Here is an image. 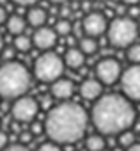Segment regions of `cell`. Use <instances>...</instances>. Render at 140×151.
<instances>
[{"label":"cell","instance_id":"cell-1","mask_svg":"<svg viewBox=\"0 0 140 151\" xmlns=\"http://www.w3.org/2000/svg\"><path fill=\"white\" fill-rule=\"evenodd\" d=\"M89 124L87 110L75 101H60L51 107L44 119V132L55 144H73L78 142Z\"/></svg>","mask_w":140,"mask_h":151},{"label":"cell","instance_id":"cell-2","mask_svg":"<svg viewBox=\"0 0 140 151\" xmlns=\"http://www.w3.org/2000/svg\"><path fill=\"white\" fill-rule=\"evenodd\" d=\"M91 121L103 137H114L131 130L136 110L124 94H105L92 105Z\"/></svg>","mask_w":140,"mask_h":151},{"label":"cell","instance_id":"cell-3","mask_svg":"<svg viewBox=\"0 0 140 151\" xmlns=\"http://www.w3.org/2000/svg\"><path fill=\"white\" fill-rule=\"evenodd\" d=\"M32 87V75L20 60H6L0 64V98L18 100Z\"/></svg>","mask_w":140,"mask_h":151},{"label":"cell","instance_id":"cell-4","mask_svg":"<svg viewBox=\"0 0 140 151\" xmlns=\"http://www.w3.org/2000/svg\"><path fill=\"white\" fill-rule=\"evenodd\" d=\"M138 37V23L129 16H115L106 29V39L115 48H129Z\"/></svg>","mask_w":140,"mask_h":151},{"label":"cell","instance_id":"cell-5","mask_svg":"<svg viewBox=\"0 0 140 151\" xmlns=\"http://www.w3.org/2000/svg\"><path fill=\"white\" fill-rule=\"evenodd\" d=\"M64 59L55 52H44L34 62V77L43 84H53L64 75Z\"/></svg>","mask_w":140,"mask_h":151},{"label":"cell","instance_id":"cell-6","mask_svg":"<svg viewBox=\"0 0 140 151\" xmlns=\"http://www.w3.org/2000/svg\"><path fill=\"white\" fill-rule=\"evenodd\" d=\"M94 75L96 78L103 84V86H112L115 82L121 80L122 77V68L121 62L115 57H103L96 62L94 66Z\"/></svg>","mask_w":140,"mask_h":151},{"label":"cell","instance_id":"cell-7","mask_svg":"<svg viewBox=\"0 0 140 151\" xmlns=\"http://www.w3.org/2000/svg\"><path fill=\"white\" fill-rule=\"evenodd\" d=\"M119 82L122 94L129 101H140V64H131L126 68Z\"/></svg>","mask_w":140,"mask_h":151},{"label":"cell","instance_id":"cell-8","mask_svg":"<svg viewBox=\"0 0 140 151\" xmlns=\"http://www.w3.org/2000/svg\"><path fill=\"white\" fill-rule=\"evenodd\" d=\"M37 112H39L37 100L32 96H27V94L14 100V103L11 107V116L16 123H32L36 119Z\"/></svg>","mask_w":140,"mask_h":151},{"label":"cell","instance_id":"cell-9","mask_svg":"<svg viewBox=\"0 0 140 151\" xmlns=\"http://www.w3.org/2000/svg\"><path fill=\"white\" fill-rule=\"evenodd\" d=\"M108 20L103 13L99 11H91L84 16L82 20V30L87 37H99L103 34H106V29H108Z\"/></svg>","mask_w":140,"mask_h":151},{"label":"cell","instance_id":"cell-10","mask_svg":"<svg viewBox=\"0 0 140 151\" xmlns=\"http://www.w3.org/2000/svg\"><path fill=\"white\" fill-rule=\"evenodd\" d=\"M32 43L39 50L50 52L55 46V43H57V32L51 27H46V25L44 27H39V29H36V32L32 36Z\"/></svg>","mask_w":140,"mask_h":151},{"label":"cell","instance_id":"cell-11","mask_svg":"<svg viewBox=\"0 0 140 151\" xmlns=\"http://www.w3.org/2000/svg\"><path fill=\"white\" fill-rule=\"evenodd\" d=\"M73 91H75V84L67 78H59L50 87L51 98H55L59 101H69V98L73 96Z\"/></svg>","mask_w":140,"mask_h":151},{"label":"cell","instance_id":"cell-12","mask_svg":"<svg viewBox=\"0 0 140 151\" xmlns=\"http://www.w3.org/2000/svg\"><path fill=\"white\" fill-rule=\"evenodd\" d=\"M80 91V96L84 100H89V101H96L101 98V93H103V84L98 80V78H87L80 84L78 87Z\"/></svg>","mask_w":140,"mask_h":151},{"label":"cell","instance_id":"cell-13","mask_svg":"<svg viewBox=\"0 0 140 151\" xmlns=\"http://www.w3.org/2000/svg\"><path fill=\"white\" fill-rule=\"evenodd\" d=\"M84 62H85V55L82 53V50L78 46L76 48L71 46L66 52V55H64V64L67 68H71V69H80L84 66Z\"/></svg>","mask_w":140,"mask_h":151},{"label":"cell","instance_id":"cell-14","mask_svg":"<svg viewBox=\"0 0 140 151\" xmlns=\"http://www.w3.org/2000/svg\"><path fill=\"white\" fill-rule=\"evenodd\" d=\"M25 20H27L29 25L39 29V27H44V23H46V20H48V13H46L43 7H36V6H34V7H30V9L27 11Z\"/></svg>","mask_w":140,"mask_h":151},{"label":"cell","instance_id":"cell-15","mask_svg":"<svg viewBox=\"0 0 140 151\" xmlns=\"http://www.w3.org/2000/svg\"><path fill=\"white\" fill-rule=\"evenodd\" d=\"M6 27H7V32H11L14 37L16 36H20V34H23L25 32V29H27V20L21 16V14H11L9 18H7V22H6Z\"/></svg>","mask_w":140,"mask_h":151},{"label":"cell","instance_id":"cell-16","mask_svg":"<svg viewBox=\"0 0 140 151\" xmlns=\"http://www.w3.org/2000/svg\"><path fill=\"white\" fill-rule=\"evenodd\" d=\"M106 139L101 133H92L85 139V149L87 151H105Z\"/></svg>","mask_w":140,"mask_h":151},{"label":"cell","instance_id":"cell-17","mask_svg":"<svg viewBox=\"0 0 140 151\" xmlns=\"http://www.w3.org/2000/svg\"><path fill=\"white\" fill-rule=\"evenodd\" d=\"M78 48L82 50L84 55H94L98 52V41L94 37H87V36H82L80 41H78Z\"/></svg>","mask_w":140,"mask_h":151},{"label":"cell","instance_id":"cell-18","mask_svg":"<svg viewBox=\"0 0 140 151\" xmlns=\"http://www.w3.org/2000/svg\"><path fill=\"white\" fill-rule=\"evenodd\" d=\"M32 46H34L32 39H30L29 36H25V34L16 36V37H14V41H13V48H14L16 52H21V53L30 52V48H32Z\"/></svg>","mask_w":140,"mask_h":151},{"label":"cell","instance_id":"cell-19","mask_svg":"<svg viewBox=\"0 0 140 151\" xmlns=\"http://www.w3.org/2000/svg\"><path fill=\"white\" fill-rule=\"evenodd\" d=\"M71 29H73L71 22L66 20V18L57 20L55 22V27H53V30L57 32V36H69V34H71Z\"/></svg>","mask_w":140,"mask_h":151},{"label":"cell","instance_id":"cell-20","mask_svg":"<svg viewBox=\"0 0 140 151\" xmlns=\"http://www.w3.org/2000/svg\"><path fill=\"white\" fill-rule=\"evenodd\" d=\"M133 144H135V132L133 130H126V132H122L119 135V146L122 149H126V147H129Z\"/></svg>","mask_w":140,"mask_h":151},{"label":"cell","instance_id":"cell-21","mask_svg":"<svg viewBox=\"0 0 140 151\" xmlns=\"http://www.w3.org/2000/svg\"><path fill=\"white\" fill-rule=\"evenodd\" d=\"M126 59L131 62V64H140V43H135L128 48L126 52Z\"/></svg>","mask_w":140,"mask_h":151},{"label":"cell","instance_id":"cell-22","mask_svg":"<svg viewBox=\"0 0 140 151\" xmlns=\"http://www.w3.org/2000/svg\"><path fill=\"white\" fill-rule=\"evenodd\" d=\"M37 151H62L60 149V146L59 144H55V142H44V144H41L39 147H37Z\"/></svg>","mask_w":140,"mask_h":151},{"label":"cell","instance_id":"cell-23","mask_svg":"<svg viewBox=\"0 0 140 151\" xmlns=\"http://www.w3.org/2000/svg\"><path fill=\"white\" fill-rule=\"evenodd\" d=\"M32 137H34V135H32L30 130H21V132H20V144L27 146V144L32 140Z\"/></svg>","mask_w":140,"mask_h":151},{"label":"cell","instance_id":"cell-24","mask_svg":"<svg viewBox=\"0 0 140 151\" xmlns=\"http://www.w3.org/2000/svg\"><path fill=\"white\" fill-rule=\"evenodd\" d=\"M30 132H32V135H41L43 132H44V124H41V123H36V121H32L30 123V128H29Z\"/></svg>","mask_w":140,"mask_h":151},{"label":"cell","instance_id":"cell-25","mask_svg":"<svg viewBox=\"0 0 140 151\" xmlns=\"http://www.w3.org/2000/svg\"><path fill=\"white\" fill-rule=\"evenodd\" d=\"M7 146H9V135H7V132L0 130V151H4Z\"/></svg>","mask_w":140,"mask_h":151},{"label":"cell","instance_id":"cell-26","mask_svg":"<svg viewBox=\"0 0 140 151\" xmlns=\"http://www.w3.org/2000/svg\"><path fill=\"white\" fill-rule=\"evenodd\" d=\"M13 4L21 6V7H34V4H37L39 0H11Z\"/></svg>","mask_w":140,"mask_h":151},{"label":"cell","instance_id":"cell-27","mask_svg":"<svg viewBox=\"0 0 140 151\" xmlns=\"http://www.w3.org/2000/svg\"><path fill=\"white\" fill-rule=\"evenodd\" d=\"M4 151H30V149H29L27 146H23V144L18 142V144H9Z\"/></svg>","mask_w":140,"mask_h":151},{"label":"cell","instance_id":"cell-28","mask_svg":"<svg viewBox=\"0 0 140 151\" xmlns=\"http://www.w3.org/2000/svg\"><path fill=\"white\" fill-rule=\"evenodd\" d=\"M7 18H9V16H7V11L0 6V25H4V23L7 22Z\"/></svg>","mask_w":140,"mask_h":151},{"label":"cell","instance_id":"cell-29","mask_svg":"<svg viewBox=\"0 0 140 151\" xmlns=\"http://www.w3.org/2000/svg\"><path fill=\"white\" fill-rule=\"evenodd\" d=\"M124 151H140V142H135L133 146H129V147H126Z\"/></svg>","mask_w":140,"mask_h":151},{"label":"cell","instance_id":"cell-30","mask_svg":"<svg viewBox=\"0 0 140 151\" xmlns=\"http://www.w3.org/2000/svg\"><path fill=\"white\" fill-rule=\"evenodd\" d=\"M121 2H122V4H128V6L131 7V6H136L140 0H121Z\"/></svg>","mask_w":140,"mask_h":151},{"label":"cell","instance_id":"cell-31","mask_svg":"<svg viewBox=\"0 0 140 151\" xmlns=\"http://www.w3.org/2000/svg\"><path fill=\"white\" fill-rule=\"evenodd\" d=\"M50 101H51V98H48V96H46V98H43V100H41V105H43V107H50Z\"/></svg>","mask_w":140,"mask_h":151},{"label":"cell","instance_id":"cell-32","mask_svg":"<svg viewBox=\"0 0 140 151\" xmlns=\"http://www.w3.org/2000/svg\"><path fill=\"white\" fill-rule=\"evenodd\" d=\"M4 48H6V46H4V37H2V34H0V53L4 52Z\"/></svg>","mask_w":140,"mask_h":151},{"label":"cell","instance_id":"cell-33","mask_svg":"<svg viewBox=\"0 0 140 151\" xmlns=\"http://www.w3.org/2000/svg\"><path fill=\"white\" fill-rule=\"evenodd\" d=\"M48 2H51V4H59V6H60V4L66 2V0H48Z\"/></svg>","mask_w":140,"mask_h":151},{"label":"cell","instance_id":"cell-34","mask_svg":"<svg viewBox=\"0 0 140 151\" xmlns=\"http://www.w3.org/2000/svg\"><path fill=\"white\" fill-rule=\"evenodd\" d=\"M101 2H106V0H101Z\"/></svg>","mask_w":140,"mask_h":151}]
</instances>
